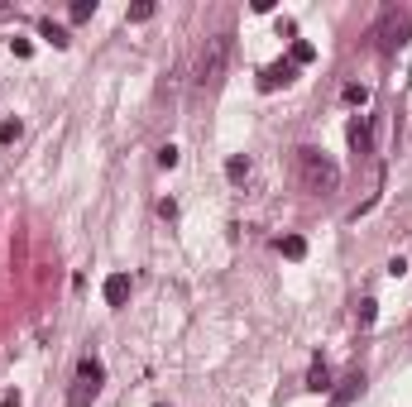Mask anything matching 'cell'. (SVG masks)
I'll use <instances>...</instances> for the list:
<instances>
[{"instance_id": "cell-10", "label": "cell", "mask_w": 412, "mask_h": 407, "mask_svg": "<svg viewBox=\"0 0 412 407\" xmlns=\"http://www.w3.org/2000/svg\"><path fill=\"white\" fill-rule=\"evenodd\" d=\"M288 58H293V63H298V67H307L311 58H316V48H311L307 39H293V48H288Z\"/></svg>"}, {"instance_id": "cell-6", "label": "cell", "mask_w": 412, "mask_h": 407, "mask_svg": "<svg viewBox=\"0 0 412 407\" xmlns=\"http://www.w3.org/2000/svg\"><path fill=\"white\" fill-rule=\"evenodd\" d=\"M350 149L355 154H374V115H355L350 120Z\"/></svg>"}, {"instance_id": "cell-14", "label": "cell", "mask_w": 412, "mask_h": 407, "mask_svg": "<svg viewBox=\"0 0 412 407\" xmlns=\"http://www.w3.org/2000/svg\"><path fill=\"white\" fill-rule=\"evenodd\" d=\"M360 388H364V374H355V379H345V388L336 393V407H345L350 398H355V393H360Z\"/></svg>"}, {"instance_id": "cell-1", "label": "cell", "mask_w": 412, "mask_h": 407, "mask_svg": "<svg viewBox=\"0 0 412 407\" xmlns=\"http://www.w3.org/2000/svg\"><path fill=\"white\" fill-rule=\"evenodd\" d=\"M298 168H302V182H307L311 192H321V197H331V192L340 187V168H336L321 149H311V144L298 149Z\"/></svg>"}, {"instance_id": "cell-3", "label": "cell", "mask_w": 412, "mask_h": 407, "mask_svg": "<svg viewBox=\"0 0 412 407\" xmlns=\"http://www.w3.org/2000/svg\"><path fill=\"white\" fill-rule=\"evenodd\" d=\"M225 58H230V34H211L206 48H202V58H197V82H202V87H216V82H220Z\"/></svg>"}, {"instance_id": "cell-17", "label": "cell", "mask_w": 412, "mask_h": 407, "mask_svg": "<svg viewBox=\"0 0 412 407\" xmlns=\"http://www.w3.org/2000/svg\"><path fill=\"white\" fill-rule=\"evenodd\" d=\"M19 134H24V125H19V120H0V144H14Z\"/></svg>"}, {"instance_id": "cell-7", "label": "cell", "mask_w": 412, "mask_h": 407, "mask_svg": "<svg viewBox=\"0 0 412 407\" xmlns=\"http://www.w3.org/2000/svg\"><path fill=\"white\" fill-rule=\"evenodd\" d=\"M101 298H105V306H125L130 302V278H125V273H110L105 288H101Z\"/></svg>"}, {"instance_id": "cell-4", "label": "cell", "mask_w": 412, "mask_h": 407, "mask_svg": "<svg viewBox=\"0 0 412 407\" xmlns=\"http://www.w3.org/2000/svg\"><path fill=\"white\" fill-rule=\"evenodd\" d=\"M412 34V10H384V19H379V29H374V48L379 53H393V48H403Z\"/></svg>"}, {"instance_id": "cell-12", "label": "cell", "mask_w": 412, "mask_h": 407, "mask_svg": "<svg viewBox=\"0 0 412 407\" xmlns=\"http://www.w3.org/2000/svg\"><path fill=\"white\" fill-rule=\"evenodd\" d=\"M43 39H48L53 48H68V43H72V39H68V29H63V24H53V19H43Z\"/></svg>"}, {"instance_id": "cell-5", "label": "cell", "mask_w": 412, "mask_h": 407, "mask_svg": "<svg viewBox=\"0 0 412 407\" xmlns=\"http://www.w3.org/2000/svg\"><path fill=\"white\" fill-rule=\"evenodd\" d=\"M298 77V63L293 58H283V63H269L264 72H259V92H278V87H288Z\"/></svg>"}, {"instance_id": "cell-19", "label": "cell", "mask_w": 412, "mask_h": 407, "mask_svg": "<svg viewBox=\"0 0 412 407\" xmlns=\"http://www.w3.org/2000/svg\"><path fill=\"white\" fill-rule=\"evenodd\" d=\"M178 158H183V154H178L173 144H163V149H158V168H178Z\"/></svg>"}, {"instance_id": "cell-13", "label": "cell", "mask_w": 412, "mask_h": 407, "mask_svg": "<svg viewBox=\"0 0 412 407\" xmlns=\"http://www.w3.org/2000/svg\"><path fill=\"white\" fill-rule=\"evenodd\" d=\"M278 249H283L288 259H302V254H307V240H302V235H283V240H278Z\"/></svg>"}, {"instance_id": "cell-20", "label": "cell", "mask_w": 412, "mask_h": 407, "mask_svg": "<svg viewBox=\"0 0 412 407\" xmlns=\"http://www.w3.org/2000/svg\"><path fill=\"white\" fill-rule=\"evenodd\" d=\"M10 48H14V58H29V53H34V43H29V39H10Z\"/></svg>"}, {"instance_id": "cell-11", "label": "cell", "mask_w": 412, "mask_h": 407, "mask_svg": "<svg viewBox=\"0 0 412 407\" xmlns=\"http://www.w3.org/2000/svg\"><path fill=\"white\" fill-rule=\"evenodd\" d=\"M374 316H379V302H374V298H364V302L355 306V321H360V331H369V326H374Z\"/></svg>"}, {"instance_id": "cell-21", "label": "cell", "mask_w": 412, "mask_h": 407, "mask_svg": "<svg viewBox=\"0 0 412 407\" xmlns=\"http://www.w3.org/2000/svg\"><path fill=\"white\" fill-rule=\"evenodd\" d=\"M158 216H163V220H173V216H178V202H168V197H163V202H158Z\"/></svg>"}, {"instance_id": "cell-15", "label": "cell", "mask_w": 412, "mask_h": 407, "mask_svg": "<svg viewBox=\"0 0 412 407\" xmlns=\"http://www.w3.org/2000/svg\"><path fill=\"white\" fill-rule=\"evenodd\" d=\"M68 14H72V24H82V19H92V14H96V0H72V10H68Z\"/></svg>"}, {"instance_id": "cell-9", "label": "cell", "mask_w": 412, "mask_h": 407, "mask_svg": "<svg viewBox=\"0 0 412 407\" xmlns=\"http://www.w3.org/2000/svg\"><path fill=\"white\" fill-rule=\"evenodd\" d=\"M225 178H230V182H245V178H249V158H245V154H230V158H225Z\"/></svg>"}, {"instance_id": "cell-16", "label": "cell", "mask_w": 412, "mask_h": 407, "mask_svg": "<svg viewBox=\"0 0 412 407\" xmlns=\"http://www.w3.org/2000/svg\"><path fill=\"white\" fill-rule=\"evenodd\" d=\"M144 19H154V0H139V5H130V24H144Z\"/></svg>"}, {"instance_id": "cell-2", "label": "cell", "mask_w": 412, "mask_h": 407, "mask_svg": "<svg viewBox=\"0 0 412 407\" xmlns=\"http://www.w3.org/2000/svg\"><path fill=\"white\" fill-rule=\"evenodd\" d=\"M101 384H105V369H101V359H82L77 364V379H72V388H68V407H92L96 403V393H101Z\"/></svg>"}, {"instance_id": "cell-22", "label": "cell", "mask_w": 412, "mask_h": 407, "mask_svg": "<svg viewBox=\"0 0 412 407\" xmlns=\"http://www.w3.org/2000/svg\"><path fill=\"white\" fill-rule=\"evenodd\" d=\"M0 407H19V393L10 388V393H0Z\"/></svg>"}, {"instance_id": "cell-8", "label": "cell", "mask_w": 412, "mask_h": 407, "mask_svg": "<svg viewBox=\"0 0 412 407\" xmlns=\"http://www.w3.org/2000/svg\"><path fill=\"white\" fill-rule=\"evenodd\" d=\"M307 388H311V393H331V369H326L321 359L307 369Z\"/></svg>"}, {"instance_id": "cell-18", "label": "cell", "mask_w": 412, "mask_h": 407, "mask_svg": "<svg viewBox=\"0 0 412 407\" xmlns=\"http://www.w3.org/2000/svg\"><path fill=\"white\" fill-rule=\"evenodd\" d=\"M340 96H345L350 105H364V101H369V87H360V82H350V87H345Z\"/></svg>"}]
</instances>
